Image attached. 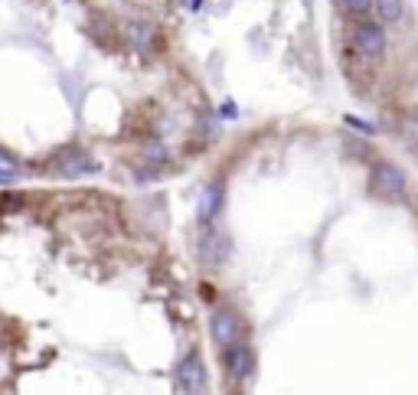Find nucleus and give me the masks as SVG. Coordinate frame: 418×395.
I'll use <instances>...</instances> for the list:
<instances>
[{"label": "nucleus", "mask_w": 418, "mask_h": 395, "mask_svg": "<svg viewBox=\"0 0 418 395\" xmlns=\"http://www.w3.org/2000/svg\"><path fill=\"white\" fill-rule=\"evenodd\" d=\"M98 163L92 161V154L79 147H69L59 154V163H56V173H63V177H82V173H95Z\"/></svg>", "instance_id": "f257e3e1"}, {"label": "nucleus", "mask_w": 418, "mask_h": 395, "mask_svg": "<svg viewBox=\"0 0 418 395\" xmlns=\"http://www.w3.org/2000/svg\"><path fill=\"white\" fill-rule=\"evenodd\" d=\"M373 186L383 196H402L405 193V173L399 170V167H392V163H376Z\"/></svg>", "instance_id": "f03ea898"}, {"label": "nucleus", "mask_w": 418, "mask_h": 395, "mask_svg": "<svg viewBox=\"0 0 418 395\" xmlns=\"http://www.w3.org/2000/svg\"><path fill=\"white\" fill-rule=\"evenodd\" d=\"M209 327H213V340L219 343V346H232V343L239 340V317L229 307L216 310L213 321H209Z\"/></svg>", "instance_id": "7ed1b4c3"}, {"label": "nucleus", "mask_w": 418, "mask_h": 395, "mask_svg": "<svg viewBox=\"0 0 418 395\" xmlns=\"http://www.w3.org/2000/svg\"><path fill=\"white\" fill-rule=\"evenodd\" d=\"M225 369L232 379H248L252 376V350H248L246 343H232V346H225Z\"/></svg>", "instance_id": "20e7f679"}, {"label": "nucleus", "mask_w": 418, "mask_h": 395, "mask_svg": "<svg viewBox=\"0 0 418 395\" xmlns=\"http://www.w3.org/2000/svg\"><path fill=\"white\" fill-rule=\"evenodd\" d=\"M356 46H360V53H363V56L379 59L383 49H386V33L379 30V26H373V23H366V26L356 30Z\"/></svg>", "instance_id": "39448f33"}, {"label": "nucleus", "mask_w": 418, "mask_h": 395, "mask_svg": "<svg viewBox=\"0 0 418 395\" xmlns=\"http://www.w3.org/2000/svg\"><path fill=\"white\" fill-rule=\"evenodd\" d=\"M180 382L186 392H200V389H203L206 373H203V360H200L196 353H190V356L180 363Z\"/></svg>", "instance_id": "423d86ee"}, {"label": "nucleus", "mask_w": 418, "mask_h": 395, "mask_svg": "<svg viewBox=\"0 0 418 395\" xmlns=\"http://www.w3.org/2000/svg\"><path fill=\"white\" fill-rule=\"evenodd\" d=\"M200 252H203V261H209V265H223L225 261V252H229V245H225V239L219 232H213V229H206L203 232V242H200Z\"/></svg>", "instance_id": "0eeeda50"}, {"label": "nucleus", "mask_w": 418, "mask_h": 395, "mask_svg": "<svg viewBox=\"0 0 418 395\" xmlns=\"http://www.w3.org/2000/svg\"><path fill=\"white\" fill-rule=\"evenodd\" d=\"M373 7L379 10V17L386 23H399L402 13H405V3H402V0H373Z\"/></svg>", "instance_id": "6e6552de"}, {"label": "nucleus", "mask_w": 418, "mask_h": 395, "mask_svg": "<svg viewBox=\"0 0 418 395\" xmlns=\"http://www.w3.org/2000/svg\"><path fill=\"white\" fill-rule=\"evenodd\" d=\"M219 200H223V190H219V183L206 186L203 200H200V216H203V219H213L216 209H219Z\"/></svg>", "instance_id": "1a4fd4ad"}, {"label": "nucleus", "mask_w": 418, "mask_h": 395, "mask_svg": "<svg viewBox=\"0 0 418 395\" xmlns=\"http://www.w3.org/2000/svg\"><path fill=\"white\" fill-rule=\"evenodd\" d=\"M344 7L356 17H366V13L373 10V0H344Z\"/></svg>", "instance_id": "9d476101"}, {"label": "nucleus", "mask_w": 418, "mask_h": 395, "mask_svg": "<svg viewBox=\"0 0 418 395\" xmlns=\"http://www.w3.org/2000/svg\"><path fill=\"white\" fill-rule=\"evenodd\" d=\"M405 134L418 144V108H415V111H408V118H405Z\"/></svg>", "instance_id": "9b49d317"}, {"label": "nucleus", "mask_w": 418, "mask_h": 395, "mask_svg": "<svg viewBox=\"0 0 418 395\" xmlns=\"http://www.w3.org/2000/svg\"><path fill=\"white\" fill-rule=\"evenodd\" d=\"M131 36L138 40V46H147L150 43V30H147V26H140V23H138V26H131Z\"/></svg>", "instance_id": "f8f14e48"}, {"label": "nucleus", "mask_w": 418, "mask_h": 395, "mask_svg": "<svg viewBox=\"0 0 418 395\" xmlns=\"http://www.w3.org/2000/svg\"><path fill=\"white\" fill-rule=\"evenodd\" d=\"M17 180V167H0V183H13Z\"/></svg>", "instance_id": "ddd939ff"}]
</instances>
